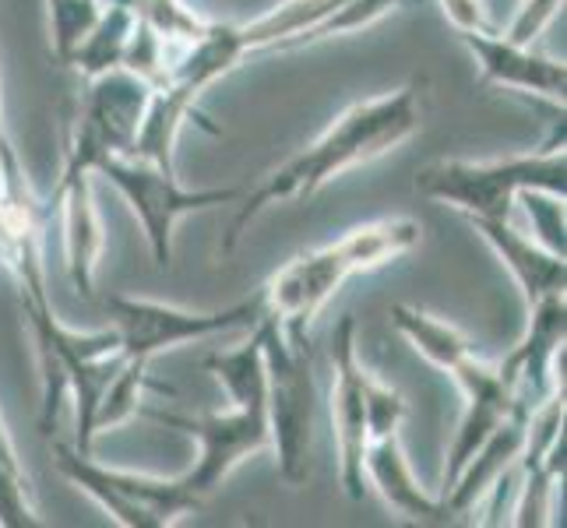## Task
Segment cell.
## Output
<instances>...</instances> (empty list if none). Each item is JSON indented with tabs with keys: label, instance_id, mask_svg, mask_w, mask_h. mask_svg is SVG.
<instances>
[{
	"label": "cell",
	"instance_id": "obj_13",
	"mask_svg": "<svg viewBox=\"0 0 567 528\" xmlns=\"http://www.w3.org/2000/svg\"><path fill=\"white\" fill-rule=\"evenodd\" d=\"M53 211L61 215L64 265L78 297H95V271L103 258V226L92 198V169L64 148V169L53 190Z\"/></svg>",
	"mask_w": 567,
	"mask_h": 528
},
{
	"label": "cell",
	"instance_id": "obj_26",
	"mask_svg": "<svg viewBox=\"0 0 567 528\" xmlns=\"http://www.w3.org/2000/svg\"><path fill=\"white\" fill-rule=\"evenodd\" d=\"M8 138V127H4V100H0V145Z\"/></svg>",
	"mask_w": 567,
	"mask_h": 528
},
{
	"label": "cell",
	"instance_id": "obj_18",
	"mask_svg": "<svg viewBox=\"0 0 567 528\" xmlns=\"http://www.w3.org/2000/svg\"><path fill=\"white\" fill-rule=\"evenodd\" d=\"M388 318H391V328H395L426 363H434L437 370H444L447 377H452L468 356H476L473 342H468L455 324L426 314V310H420V307L395 303L388 310Z\"/></svg>",
	"mask_w": 567,
	"mask_h": 528
},
{
	"label": "cell",
	"instance_id": "obj_5",
	"mask_svg": "<svg viewBox=\"0 0 567 528\" xmlns=\"http://www.w3.org/2000/svg\"><path fill=\"white\" fill-rule=\"evenodd\" d=\"M261 363H265V413L276 447L279 473L289 486L307 483L310 434H315V360L307 331H289L276 318H258Z\"/></svg>",
	"mask_w": 567,
	"mask_h": 528
},
{
	"label": "cell",
	"instance_id": "obj_23",
	"mask_svg": "<svg viewBox=\"0 0 567 528\" xmlns=\"http://www.w3.org/2000/svg\"><path fill=\"white\" fill-rule=\"evenodd\" d=\"M405 420V398L395 387L381 384L374 374L367 377V426H370V441H378L384 434H395Z\"/></svg>",
	"mask_w": 567,
	"mask_h": 528
},
{
	"label": "cell",
	"instance_id": "obj_9",
	"mask_svg": "<svg viewBox=\"0 0 567 528\" xmlns=\"http://www.w3.org/2000/svg\"><path fill=\"white\" fill-rule=\"evenodd\" d=\"M103 310L110 318V328L116 331V339H121L124 360H145V363H152L166 349L205 342L237 328H254L265 314L261 297L226 310H184L159 300L121 297V292L106 297Z\"/></svg>",
	"mask_w": 567,
	"mask_h": 528
},
{
	"label": "cell",
	"instance_id": "obj_4",
	"mask_svg": "<svg viewBox=\"0 0 567 528\" xmlns=\"http://www.w3.org/2000/svg\"><path fill=\"white\" fill-rule=\"evenodd\" d=\"M416 190L430 201L452 205L468 222L473 219H512L522 190L567 194V152L564 134H554L543 152H518L504 159H441L416 173Z\"/></svg>",
	"mask_w": 567,
	"mask_h": 528
},
{
	"label": "cell",
	"instance_id": "obj_7",
	"mask_svg": "<svg viewBox=\"0 0 567 528\" xmlns=\"http://www.w3.org/2000/svg\"><path fill=\"white\" fill-rule=\"evenodd\" d=\"M92 173L103 176L127 201L134 219L142 222L155 268H169L173 232H177L184 215L237 205L244 198V187H184L177 169H159L155 163L134 159V155H106V159L95 163Z\"/></svg>",
	"mask_w": 567,
	"mask_h": 528
},
{
	"label": "cell",
	"instance_id": "obj_3",
	"mask_svg": "<svg viewBox=\"0 0 567 528\" xmlns=\"http://www.w3.org/2000/svg\"><path fill=\"white\" fill-rule=\"evenodd\" d=\"M18 303H22V314L32 328L39 370H43V416H39V426H43V434L50 437L56 426V413H61V402L64 395H71L74 423H78L74 447L92 452L95 408H100L103 391L116 377V370L124 366L121 339H116L113 328H103V331L68 328L50 307V297L18 300Z\"/></svg>",
	"mask_w": 567,
	"mask_h": 528
},
{
	"label": "cell",
	"instance_id": "obj_22",
	"mask_svg": "<svg viewBox=\"0 0 567 528\" xmlns=\"http://www.w3.org/2000/svg\"><path fill=\"white\" fill-rule=\"evenodd\" d=\"M518 201L525 205L533 219V237L546 247L567 258V222H564V198H554V194L543 190H522Z\"/></svg>",
	"mask_w": 567,
	"mask_h": 528
},
{
	"label": "cell",
	"instance_id": "obj_19",
	"mask_svg": "<svg viewBox=\"0 0 567 528\" xmlns=\"http://www.w3.org/2000/svg\"><path fill=\"white\" fill-rule=\"evenodd\" d=\"M134 25H138V14H134L131 0H103L92 29L85 32L82 43L74 46L68 68H78L85 77L121 68Z\"/></svg>",
	"mask_w": 567,
	"mask_h": 528
},
{
	"label": "cell",
	"instance_id": "obj_20",
	"mask_svg": "<svg viewBox=\"0 0 567 528\" xmlns=\"http://www.w3.org/2000/svg\"><path fill=\"white\" fill-rule=\"evenodd\" d=\"M0 525L4 528H35L43 525L35 515L32 483L22 458H18L14 437L0 413Z\"/></svg>",
	"mask_w": 567,
	"mask_h": 528
},
{
	"label": "cell",
	"instance_id": "obj_11",
	"mask_svg": "<svg viewBox=\"0 0 567 528\" xmlns=\"http://www.w3.org/2000/svg\"><path fill=\"white\" fill-rule=\"evenodd\" d=\"M50 208L35 198L11 134L0 145V268L18 286V300H43L47 292V240Z\"/></svg>",
	"mask_w": 567,
	"mask_h": 528
},
{
	"label": "cell",
	"instance_id": "obj_1",
	"mask_svg": "<svg viewBox=\"0 0 567 528\" xmlns=\"http://www.w3.org/2000/svg\"><path fill=\"white\" fill-rule=\"evenodd\" d=\"M420 127H423V85L420 82H409L395 92L353 103L307 148H300L292 159L265 173L258 184L244 190V198L237 201V211H233V219L226 226L223 250L226 253L237 250L250 222L261 219L268 208L310 198V194H318L324 184H331L346 169L363 166L384 152H395L402 142L413 138Z\"/></svg>",
	"mask_w": 567,
	"mask_h": 528
},
{
	"label": "cell",
	"instance_id": "obj_21",
	"mask_svg": "<svg viewBox=\"0 0 567 528\" xmlns=\"http://www.w3.org/2000/svg\"><path fill=\"white\" fill-rule=\"evenodd\" d=\"M148 387L173 395L169 384H159V381L148 377V363L145 360H124V366L116 370V377L103 391L100 408H95V437H100L103 429H110V426H121L131 416H138L142 413V395Z\"/></svg>",
	"mask_w": 567,
	"mask_h": 528
},
{
	"label": "cell",
	"instance_id": "obj_14",
	"mask_svg": "<svg viewBox=\"0 0 567 528\" xmlns=\"http://www.w3.org/2000/svg\"><path fill=\"white\" fill-rule=\"evenodd\" d=\"M452 381L465 395V408H462V423L455 429V441H452V447H447V465H444V476H441L444 490L455 483V476L465 468V462L480 452L483 441L515 413L512 387H507L497 363H483L480 356H468L452 374Z\"/></svg>",
	"mask_w": 567,
	"mask_h": 528
},
{
	"label": "cell",
	"instance_id": "obj_25",
	"mask_svg": "<svg viewBox=\"0 0 567 528\" xmlns=\"http://www.w3.org/2000/svg\"><path fill=\"white\" fill-rule=\"evenodd\" d=\"M437 4L447 22L455 25V32H494L483 0H437Z\"/></svg>",
	"mask_w": 567,
	"mask_h": 528
},
{
	"label": "cell",
	"instance_id": "obj_24",
	"mask_svg": "<svg viewBox=\"0 0 567 528\" xmlns=\"http://www.w3.org/2000/svg\"><path fill=\"white\" fill-rule=\"evenodd\" d=\"M564 8V0H522L515 18H512V25H507V39L512 43H525V46H533L536 39L550 29V22L560 14Z\"/></svg>",
	"mask_w": 567,
	"mask_h": 528
},
{
	"label": "cell",
	"instance_id": "obj_10",
	"mask_svg": "<svg viewBox=\"0 0 567 528\" xmlns=\"http://www.w3.org/2000/svg\"><path fill=\"white\" fill-rule=\"evenodd\" d=\"M148 100L152 85L127 68H113L89 77L82 110H78L74 121H68L64 148L74 152L89 169H95V163L106 159V155H131Z\"/></svg>",
	"mask_w": 567,
	"mask_h": 528
},
{
	"label": "cell",
	"instance_id": "obj_2",
	"mask_svg": "<svg viewBox=\"0 0 567 528\" xmlns=\"http://www.w3.org/2000/svg\"><path fill=\"white\" fill-rule=\"evenodd\" d=\"M423 237V226L416 219H378L349 229L346 237L331 240L318 250H303L292 261H286L276 276L258 292L268 318H276L289 331H307L328 300L363 271L384 268L409 253Z\"/></svg>",
	"mask_w": 567,
	"mask_h": 528
},
{
	"label": "cell",
	"instance_id": "obj_16",
	"mask_svg": "<svg viewBox=\"0 0 567 528\" xmlns=\"http://www.w3.org/2000/svg\"><path fill=\"white\" fill-rule=\"evenodd\" d=\"M476 232L491 244L501 265L512 271L515 286L522 289L525 307L554 300L567 292V258L546 250L536 237L522 232L512 219H473Z\"/></svg>",
	"mask_w": 567,
	"mask_h": 528
},
{
	"label": "cell",
	"instance_id": "obj_6",
	"mask_svg": "<svg viewBox=\"0 0 567 528\" xmlns=\"http://www.w3.org/2000/svg\"><path fill=\"white\" fill-rule=\"evenodd\" d=\"M53 465L124 528H173L202 507V497L184 483V476L166 479L103 465L92 458V452L64 441H53Z\"/></svg>",
	"mask_w": 567,
	"mask_h": 528
},
{
	"label": "cell",
	"instance_id": "obj_12",
	"mask_svg": "<svg viewBox=\"0 0 567 528\" xmlns=\"http://www.w3.org/2000/svg\"><path fill=\"white\" fill-rule=\"evenodd\" d=\"M367 377L370 370L360 363L357 352V318L342 314V321L336 324V335H331V426H336L339 447V479L349 500H363L367 494Z\"/></svg>",
	"mask_w": 567,
	"mask_h": 528
},
{
	"label": "cell",
	"instance_id": "obj_17",
	"mask_svg": "<svg viewBox=\"0 0 567 528\" xmlns=\"http://www.w3.org/2000/svg\"><path fill=\"white\" fill-rule=\"evenodd\" d=\"M363 476H367V490H374L391 507V511H399L409 521H416V525H447L455 518L452 511H447L444 497H434L416 479L413 465H409V458L402 452L399 429H395V434H384V437L367 444Z\"/></svg>",
	"mask_w": 567,
	"mask_h": 528
},
{
	"label": "cell",
	"instance_id": "obj_8",
	"mask_svg": "<svg viewBox=\"0 0 567 528\" xmlns=\"http://www.w3.org/2000/svg\"><path fill=\"white\" fill-rule=\"evenodd\" d=\"M229 402H233L229 413H205V416H184V413H166V408H145V405L138 413L163 423L166 429H177V434L198 441V462L184 473V483L202 500L212 490H219L233 468L244 465L250 455L271 447V429L265 413V381L244 391V395H233Z\"/></svg>",
	"mask_w": 567,
	"mask_h": 528
},
{
	"label": "cell",
	"instance_id": "obj_15",
	"mask_svg": "<svg viewBox=\"0 0 567 528\" xmlns=\"http://www.w3.org/2000/svg\"><path fill=\"white\" fill-rule=\"evenodd\" d=\"M458 39H462V46L473 53L480 77L486 85L564 103V89H567L564 61L543 56L525 43H512V39L497 29L494 32H458Z\"/></svg>",
	"mask_w": 567,
	"mask_h": 528
}]
</instances>
